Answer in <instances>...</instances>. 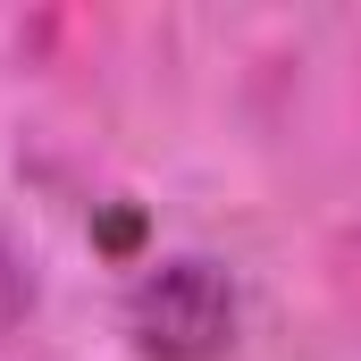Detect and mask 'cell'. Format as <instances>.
<instances>
[{"label":"cell","mask_w":361,"mask_h":361,"mask_svg":"<svg viewBox=\"0 0 361 361\" xmlns=\"http://www.w3.org/2000/svg\"><path fill=\"white\" fill-rule=\"evenodd\" d=\"M177 336H169V353H210L219 336H227V294H219V277L202 269V261H177V269H160V286L143 294Z\"/></svg>","instance_id":"1"}]
</instances>
